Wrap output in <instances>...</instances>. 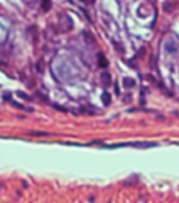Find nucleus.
Returning a JSON list of instances; mask_svg holds the SVG:
<instances>
[{"mask_svg":"<svg viewBox=\"0 0 179 203\" xmlns=\"http://www.w3.org/2000/svg\"><path fill=\"white\" fill-rule=\"evenodd\" d=\"M101 82L103 83V85H105L106 87H109L111 86V83H112V80H111V75L108 72H104L101 75Z\"/></svg>","mask_w":179,"mask_h":203,"instance_id":"obj_2","label":"nucleus"},{"mask_svg":"<svg viewBox=\"0 0 179 203\" xmlns=\"http://www.w3.org/2000/svg\"><path fill=\"white\" fill-rule=\"evenodd\" d=\"M102 99H103V103H104L105 106H109L111 103V96L110 94L108 93V92H104L102 95Z\"/></svg>","mask_w":179,"mask_h":203,"instance_id":"obj_4","label":"nucleus"},{"mask_svg":"<svg viewBox=\"0 0 179 203\" xmlns=\"http://www.w3.org/2000/svg\"><path fill=\"white\" fill-rule=\"evenodd\" d=\"M130 145L137 149H149L152 147H156L157 145L154 143H149V141H135L133 143H130Z\"/></svg>","mask_w":179,"mask_h":203,"instance_id":"obj_1","label":"nucleus"},{"mask_svg":"<svg viewBox=\"0 0 179 203\" xmlns=\"http://www.w3.org/2000/svg\"><path fill=\"white\" fill-rule=\"evenodd\" d=\"M108 64H109V62H108V60L104 56V53L99 52V67H103V68H104V67H107Z\"/></svg>","mask_w":179,"mask_h":203,"instance_id":"obj_3","label":"nucleus"},{"mask_svg":"<svg viewBox=\"0 0 179 203\" xmlns=\"http://www.w3.org/2000/svg\"><path fill=\"white\" fill-rule=\"evenodd\" d=\"M28 134H32L34 136H47V135H49L48 133H45V132H29Z\"/></svg>","mask_w":179,"mask_h":203,"instance_id":"obj_6","label":"nucleus"},{"mask_svg":"<svg viewBox=\"0 0 179 203\" xmlns=\"http://www.w3.org/2000/svg\"><path fill=\"white\" fill-rule=\"evenodd\" d=\"M18 95L19 96H22V97H25V99H27V101H32V99H30V97L28 95H26V94H23V93H21V92H20V91H18Z\"/></svg>","mask_w":179,"mask_h":203,"instance_id":"obj_7","label":"nucleus"},{"mask_svg":"<svg viewBox=\"0 0 179 203\" xmlns=\"http://www.w3.org/2000/svg\"><path fill=\"white\" fill-rule=\"evenodd\" d=\"M92 1H93V0H92Z\"/></svg>","mask_w":179,"mask_h":203,"instance_id":"obj_8","label":"nucleus"},{"mask_svg":"<svg viewBox=\"0 0 179 203\" xmlns=\"http://www.w3.org/2000/svg\"><path fill=\"white\" fill-rule=\"evenodd\" d=\"M42 8H43V11L44 12H48L51 8V1L50 0H42Z\"/></svg>","mask_w":179,"mask_h":203,"instance_id":"obj_5","label":"nucleus"}]
</instances>
